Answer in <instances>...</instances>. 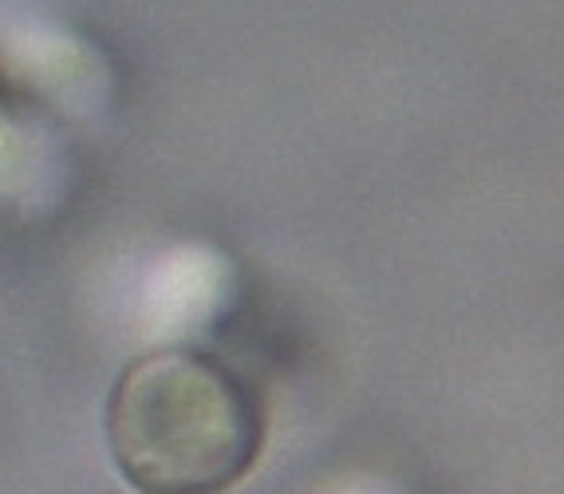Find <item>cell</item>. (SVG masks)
<instances>
[{
  "instance_id": "obj_1",
  "label": "cell",
  "mask_w": 564,
  "mask_h": 494,
  "mask_svg": "<svg viewBox=\"0 0 564 494\" xmlns=\"http://www.w3.org/2000/svg\"><path fill=\"white\" fill-rule=\"evenodd\" d=\"M104 436L131 491L229 494L264 451V404L209 352L159 348L115 376Z\"/></svg>"
}]
</instances>
